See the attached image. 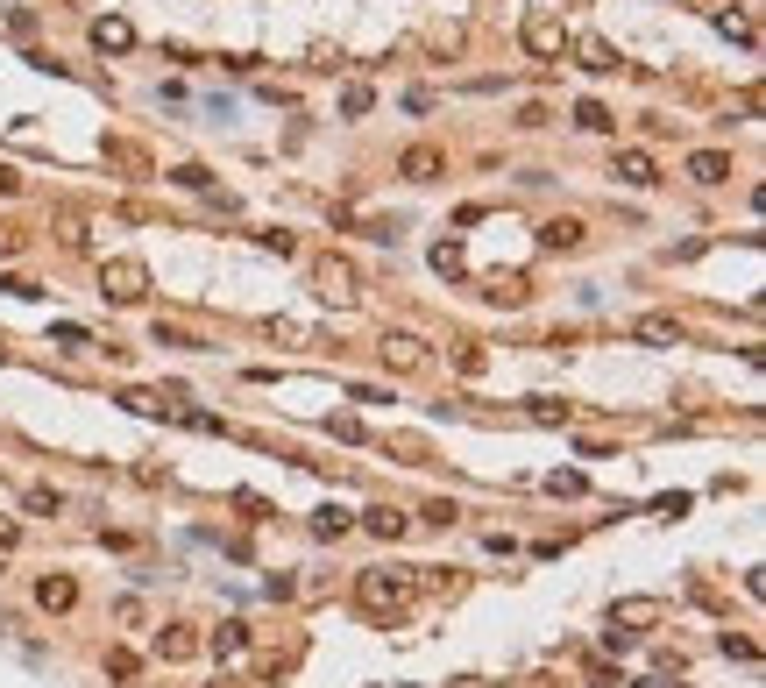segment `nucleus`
<instances>
[{"label":"nucleus","instance_id":"obj_17","mask_svg":"<svg viewBox=\"0 0 766 688\" xmlns=\"http://www.w3.org/2000/svg\"><path fill=\"white\" fill-rule=\"evenodd\" d=\"M192 653H199V632L192 625H164L157 632V660H192Z\"/></svg>","mask_w":766,"mask_h":688},{"label":"nucleus","instance_id":"obj_43","mask_svg":"<svg viewBox=\"0 0 766 688\" xmlns=\"http://www.w3.org/2000/svg\"><path fill=\"white\" fill-rule=\"evenodd\" d=\"M213 688H227V681H213Z\"/></svg>","mask_w":766,"mask_h":688},{"label":"nucleus","instance_id":"obj_37","mask_svg":"<svg viewBox=\"0 0 766 688\" xmlns=\"http://www.w3.org/2000/svg\"><path fill=\"white\" fill-rule=\"evenodd\" d=\"M263 596H270V603H284V596H298V582H291V575H270V582H263Z\"/></svg>","mask_w":766,"mask_h":688},{"label":"nucleus","instance_id":"obj_25","mask_svg":"<svg viewBox=\"0 0 766 688\" xmlns=\"http://www.w3.org/2000/svg\"><path fill=\"white\" fill-rule=\"evenodd\" d=\"M369 107H376V93H369L362 79H355V86H341V114H348V121H362Z\"/></svg>","mask_w":766,"mask_h":688},{"label":"nucleus","instance_id":"obj_39","mask_svg":"<svg viewBox=\"0 0 766 688\" xmlns=\"http://www.w3.org/2000/svg\"><path fill=\"white\" fill-rule=\"evenodd\" d=\"M22 547V525H0V554H15Z\"/></svg>","mask_w":766,"mask_h":688},{"label":"nucleus","instance_id":"obj_4","mask_svg":"<svg viewBox=\"0 0 766 688\" xmlns=\"http://www.w3.org/2000/svg\"><path fill=\"white\" fill-rule=\"evenodd\" d=\"M313 291H320V305H348L362 298V270L348 263V256H320V270H313Z\"/></svg>","mask_w":766,"mask_h":688},{"label":"nucleus","instance_id":"obj_8","mask_svg":"<svg viewBox=\"0 0 766 688\" xmlns=\"http://www.w3.org/2000/svg\"><path fill=\"white\" fill-rule=\"evenodd\" d=\"M440 171H447V157H440L433 142H412V149H398V178H412V185H433Z\"/></svg>","mask_w":766,"mask_h":688},{"label":"nucleus","instance_id":"obj_15","mask_svg":"<svg viewBox=\"0 0 766 688\" xmlns=\"http://www.w3.org/2000/svg\"><path fill=\"white\" fill-rule=\"evenodd\" d=\"M568 50L582 57V71H618V64H625V57H618V50H610L603 36H568Z\"/></svg>","mask_w":766,"mask_h":688},{"label":"nucleus","instance_id":"obj_14","mask_svg":"<svg viewBox=\"0 0 766 688\" xmlns=\"http://www.w3.org/2000/svg\"><path fill=\"white\" fill-rule=\"evenodd\" d=\"M632 334H639V341H646V348H681V341H688V334H681V320H674V313H646V320H639V327H632Z\"/></svg>","mask_w":766,"mask_h":688},{"label":"nucleus","instance_id":"obj_19","mask_svg":"<svg viewBox=\"0 0 766 688\" xmlns=\"http://www.w3.org/2000/svg\"><path fill=\"white\" fill-rule=\"evenodd\" d=\"M100 157H107L114 171H128V178H149V149H135V142H107Z\"/></svg>","mask_w":766,"mask_h":688},{"label":"nucleus","instance_id":"obj_26","mask_svg":"<svg viewBox=\"0 0 766 688\" xmlns=\"http://www.w3.org/2000/svg\"><path fill=\"white\" fill-rule=\"evenodd\" d=\"M171 185H178V192H213V171H206V164H178Z\"/></svg>","mask_w":766,"mask_h":688},{"label":"nucleus","instance_id":"obj_35","mask_svg":"<svg viewBox=\"0 0 766 688\" xmlns=\"http://www.w3.org/2000/svg\"><path fill=\"white\" fill-rule=\"evenodd\" d=\"M454 518H462V511H454L447 497H433V504H426V525H454Z\"/></svg>","mask_w":766,"mask_h":688},{"label":"nucleus","instance_id":"obj_31","mask_svg":"<svg viewBox=\"0 0 766 688\" xmlns=\"http://www.w3.org/2000/svg\"><path fill=\"white\" fill-rule=\"evenodd\" d=\"M149 341H157V348H199L192 334H178V327H164V320H157V327H149Z\"/></svg>","mask_w":766,"mask_h":688},{"label":"nucleus","instance_id":"obj_30","mask_svg":"<svg viewBox=\"0 0 766 688\" xmlns=\"http://www.w3.org/2000/svg\"><path fill=\"white\" fill-rule=\"evenodd\" d=\"M717 646H724V653H731V660H759V639H745V632H724V639H717Z\"/></svg>","mask_w":766,"mask_h":688},{"label":"nucleus","instance_id":"obj_16","mask_svg":"<svg viewBox=\"0 0 766 688\" xmlns=\"http://www.w3.org/2000/svg\"><path fill=\"white\" fill-rule=\"evenodd\" d=\"M688 178H696V185H724L731 178V149H696V157H688Z\"/></svg>","mask_w":766,"mask_h":688},{"label":"nucleus","instance_id":"obj_34","mask_svg":"<svg viewBox=\"0 0 766 688\" xmlns=\"http://www.w3.org/2000/svg\"><path fill=\"white\" fill-rule=\"evenodd\" d=\"M256 242H263V249H270V256H291V249H298V242H291V235H284V227H270V235H256Z\"/></svg>","mask_w":766,"mask_h":688},{"label":"nucleus","instance_id":"obj_42","mask_svg":"<svg viewBox=\"0 0 766 688\" xmlns=\"http://www.w3.org/2000/svg\"><path fill=\"white\" fill-rule=\"evenodd\" d=\"M575 8H589V0H575Z\"/></svg>","mask_w":766,"mask_h":688},{"label":"nucleus","instance_id":"obj_22","mask_svg":"<svg viewBox=\"0 0 766 688\" xmlns=\"http://www.w3.org/2000/svg\"><path fill=\"white\" fill-rule=\"evenodd\" d=\"M22 511H29V518H57V511H64V497H57L50 483H36V490H22Z\"/></svg>","mask_w":766,"mask_h":688},{"label":"nucleus","instance_id":"obj_5","mask_svg":"<svg viewBox=\"0 0 766 688\" xmlns=\"http://www.w3.org/2000/svg\"><path fill=\"white\" fill-rule=\"evenodd\" d=\"M376 355H383V369H398V376H419V369L433 362L419 334H383V341H376Z\"/></svg>","mask_w":766,"mask_h":688},{"label":"nucleus","instance_id":"obj_20","mask_svg":"<svg viewBox=\"0 0 766 688\" xmlns=\"http://www.w3.org/2000/svg\"><path fill=\"white\" fill-rule=\"evenodd\" d=\"M525 419H532V426H568L575 405H568V398H525Z\"/></svg>","mask_w":766,"mask_h":688},{"label":"nucleus","instance_id":"obj_11","mask_svg":"<svg viewBox=\"0 0 766 688\" xmlns=\"http://www.w3.org/2000/svg\"><path fill=\"white\" fill-rule=\"evenodd\" d=\"M483 298L490 305H525L532 298V277L525 270H497V277H483Z\"/></svg>","mask_w":766,"mask_h":688},{"label":"nucleus","instance_id":"obj_9","mask_svg":"<svg viewBox=\"0 0 766 688\" xmlns=\"http://www.w3.org/2000/svg\"><path fill=\"white\" fill-rule=\"evenodd\" d=\"M71 603H79V582H71V575H36V610H50V618H64Z\"/></svg>","mask_w":766,"mask_h":688},{"label":"nucleus","instance_id":"obj_23","mask_svg":"<svg viewBox=\"0 0 766 688\" xmlns=\"http://www.w3.org/2000/svg\"><path fill=\"white\" fill-rule=\"evenodd\" d=\"M348 525H355V518H348L341 504H320V511H313V532H320V540H341Z\"/></svg>","mask_w":766,"mask_h":688},{"label":"nucleus","instance_id":"obj_18","mask_svg":"<svg viewBox=\"0 0 766 688\" xmlns=\"http://www.w3.org/2000/svg\"><path fill=\"white\" fill-rule=\"evenodd\" d=\"M206 646H213V660H242V653H249V625H242V618H227Z\"/></svg>","mask_w":766,"mask_h":688},{"label":"nucleus","instance_id":"obj_21","mask_svg":"<svg viewBox=\"0 0 766 688\" xmlns=\"http://www.w3.org/2000/svg\"><path fill=\"white\" fill-rule=\"evenodd\" d=\"M575 128H589V135H610V128H618V114H610L603 100H582V107H575Z\"/></svg>","mask_w":766,"mask_h":688},{"label":"nucleus","instance_id":"obj_10","mask_svg":"<svg viewBox=\"0 0 766 688\" xmlns=\"http://www.w3.org/2000/svg\"><path fill=\"white\" fill-rule=\"evenodd\" d=\"M93 50H107V57H121V50H135V29H128V15H100L93 29Z\"/></svg>","mask_w":766,"mask_h":688},{"label":"nucleus","instance_id":"obj_13","mask_svg":"<svg viewBox=\"0 0 766 688\" xmlns=\"http://www.w3.org/2000/svg\"><path fill=\"white\" fill-rule=\"evenodd\" d=\"M362 532H376V540H405L412 518H405L398 504H369V511H362Z\"/></svg>","mask_w":766,"mask_h":688},{"label":"nucleus","instance_id":"obj_40","mask_svg":"<svg viewBox=\"0 0 766 688\" xmlns=\"http://www.w3.org/2000/svg\"><path fill=\"white\" fill-rule=\"evenodd\" d=\"M639 688H674V681H667V674H646V681H639Z\"/></svg>","mask_w":766,"mask_h":688},{"label":"nucleus","instance_id":"obj_12","mask_svg":"<svg viewBox=\"0 0 766 688\" xmlns=\"http://www.w3.org/2000/svg\"><path fill=\"white\" fill-rule=\"evenodd\" d=\"M582 242H589V235H582V220H575V213H561V220L540 227V249H554V256H575Z\"/></svg>","mask_w":766,"mask_h":688},{"label":"nucleus","instance_id":"obj_41","mask_svg":"<svg viewBox=\"0 0 766 688\" xmlns=\"http://www.w3.org/2000/svg\"><path fill=\"white\" fill-rule=\"evenodd\" d=\"M0 355H8V341H0Z\"/></svg>","mask_w":766,"mask_h":688},{"label":"nucleus","instance_id":"obj_2","mask_svg":"<svg viewBox=\"0 0 766 688\" xmlns=\"http://www.w3.org/2000/svg\"><path fill=\"white\" fill-rule=\"evenodd\" d=\"M518 50H525V57H540V64L561 57V50H568V22H561L554 8H532V15L518 22Z\"/></svg>","mask_w":766,"mask_h":688},{"label":"nucleus","instance_id":"obj_36","mask_svg":"<svg viewBox=\"0 0 766 688\" xmlns=\"http://www.w3.org/2000/svg\"><path fill=\"white\" fill-rule=\"evenodd\" d=\"M29 249V235H22V227H0V256H22Z\"/></svg>","mask_w":766,"mask_h":688},{"label":"nucleus","instance_id":"obj_27","mask_svg":"<svg viewBox=\"0 0 766 688\" xmlns=\"http://www.w3.org/2000/svg\"><path fill=\"white\" fill-rule=\"evenodd\" d=\"M121 405H128V412H142V419H157V412L171 419V405H164L157 391H121Z\"/></svg>","mask_w":766,"mask_h":688},{"label":"nucleus","instance_id":"obj_1","mask_svg":"<svg viewBox=\"0 0 766 688\" xmlns=\"http://www.w3.org/2000/svg\"><path fill=\"white\" fill-rule=\"evenodd\" d=\"M355 603H362V618L391 625L398 610L412 603V575H405V568H362V575H355Z\"/></svg>","mask_w":766,"mask_h":688},{"label":"nucleus","instance_id":"obj_7","mask_svg":"<svg viewBox=\"0 0 766 688\" xmlns=\"http://www.w3.org/2000/svg\"><path fill=\"white\" fill-rule=\"evenodd\" d=\"M660 618H667L660 596H625V603H610V625H618V632H646V625H660Z\"/></svg>","mask_w":766,"mask_h":688},{"label":"nucleus","instance_id":"obj_38","mask_svg":"<svg viewBox=\"0 0 766 688\" xmlns=\"http://www.w3.org/2000/svg\"><path fill=\"white\" fill-rule=\"evenodd\" d=\"M22 192V171H8V164H0V199H15Z\"/></svg>","mask_w":766,"mask_h":688},{"label":"nucleus","instance_id":"obj_6","mask_svg":"<svg viewBox=\"0 0 766 688\" xmlns=\"http://www.w3.org/2000/svg\"><path fill=\"white\" fill-rule=\"evenodd\" d=\"M610 178H618V185H632V192H653V185H660V164H653V149H618Z\"/></svg>","mask_w":766,"mask_h":688},{"label":"nucleus","instance_id":"obj_24","mask_svg":"<svg viewBox=\"0 0 766 688\" xmlns=\"http://www.w3.org/2000/svg\"><path fill=\"white\" fill-rule=\"evenodd\" d=\"M433 270H440V277H462V270H469L462 242H433Z\"/></svg>","mask_w":766,"mask_h":688},{"label":"nucleus","instance_id":"obj_33","mask_svg":"<svg viewBox=\"0 0 766 688\" xmlns=\"http://www.w3.org/2000/svg\"><path fill=\"white\" fill-rule=\"evenodd\" d=\"M547 490H554V497H582V476H575V469H554Z\"/></svg>","mask_w":766,"mask_h":688},{"label":"nucleus","instance_id":"obj_3","mask_svg":"<svg viewBox=\"0 0 766 688\" xmlns=\"http://www.w3.org/2000/svg\"><path fill=\"white\" fill-rule=\"evenodd\" d=\"M100 298H114V305H142V298H149V263H135V256H107V263H100Z\"/></svg>","mask_w":766,"mask_h":688},{"label":"nucleus","instance_id":"obj_29","mask_svg":"<svg viewBox=\"0 0 766 688\" xmlns=\"http://www.w3.org/2000/svg\"><path fill=\"white\" fill-rule=\"evenodd\" d=\"M107 674H114V681H135V674H142V660H135L128 646H114V653H107Z\"/></svg>","mask_w":766,"mask_h":688},{"label":"nucleus","instance_id":"obj_32","mask_svg":"<svg viewBox=\"0 0 766 688\" xmlns=\"http://www.w3.org/2000/svg\"><path fill=\"white\" fill-rule=\"evenodd\" d=\"M717 29H724V36H731V43H752V22H745V15H731V8H724V15H717Z\"/></svg>","mask_w":766,"mask_h":688},{"label":"nucleus","instance_id":"obj_28","mask_svg":"<svg viewBox=\"0 0 766 688\" xmlns=\"http://www.w3.org/2000/svg\"><path fill=\"white\" fill-rule=\"evenodd\" d=\"M50 341H57V348H93V334H86L79 320H57V327H50Z\"/></svg>","mask_w":766,"mask_h":688}]
</instances>
